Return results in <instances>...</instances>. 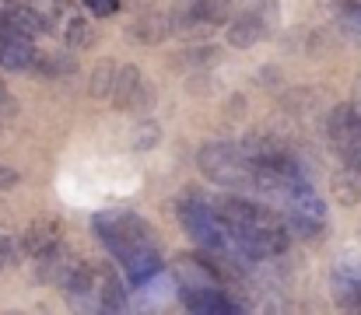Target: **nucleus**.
I'll return each instance as SVG.
<instances>
[{
    "mask_svg": "<svg viewBox=\"0 0 361 315\" xmlns=\"http://www.w3.org/2000/svg\"><path fill=\"white\" fill-rule=\"evenodd\" d=\"M92 228L99 235V242L120 259L123 273L130 284H144L161 270V252L154 245V231L151 224L133 214V210H106L92 217Z\"/></svg>",
    "mask_w": 361,
    "mask_h": 315,
    "instance_id": "obj_1",
    "label": "nucleus"
},
{
    "mask_svg": "<svg viewBox=\"0 0 361 315\" xmlns=\"http://www.w3.org/2000/svg\"><path fill=\"white\" fill-rule=\"evenodd\" d=\"M176 214L183 221V228L190 231V238L211 252V256H239L235 245H232V235H228V224L221 221V214L214 210V200H204L197 193H186L179 197Z\"/></svg>",
    "mask_w": 361,
    "mask_h": 315,
    "instance_id": "obj_2",
    "label": "nucleus"
},
{
    "mask_svg": "<svg viewBox=\"0 0 361 315\" xmlns=\"http://www.w3.org/2000/svg\"><path fill=\"white\" fill-rule=\"evenodd\" d=\"M197 165L200 172L228 190H252V175H256V161L245 154L242 144H221L211 140L197 151Z\"/></svg>",
    "mask_w": 361,
    "mask_h": 315,
    "instance_id": "obj_3",
    "label": "nucleus"
},
{
    "mask_svg": "<svg viewBox=\"0 0 361 315\" xmlns=\"http://www.w3.org/2000/svg\"><path fill=\"white\" fill-rule=\"evenodd\" d=\"M284 210H288V228L298 235V238H309V242H319L330 228V214L326 204L316 197V190L309 186V179L295 183L291 193L284 197Z\"/></svg>",
    "mask_w": 361,
    "mask_h": 315,
    "instance_id": "obj_4",
    "label": "nucleus"
},
{
    "mask_svg": "<svg viewBox=\"0 0 361 315\" xmlns=\"http://www.w3.org/2000/svg\"><path fill=\"white\" fill-rule=\"evenodd\" d=\"M326 137L334 144V151L351 161V165H361V112L358 105L341 102L334 105L330 119H326Z\"/></svg>",
    "mask_w": 361,
    "mask_h": 315,
    "instance_id": "obj_5",
    "label": "nucleus"
},
{
    "mask_svg": "<svg viewBox=\"0 0 361 315\" xmlns=\"http://www.w3.org/2000/svg\"><path fill=\"white\" fill-rule=\"evenodd\" d=\"M330 288H334V302L341 309L361 312V263L355 259H341L330 273Z\"/></svg>",
    "mask_w": 361,
    "mask_h": 315,
    "instance_id": "obj_6",
    "label": "nucleus"
},
{
    "mask_svg": "<svg viewBox=\"0 0 361 315\" xmlns=\"http://www.w3.org/2000/svg\"><path fill=\"white\" fill-rule=\"evenodd\" d=\"M183 305H186L190 312H204V315L242 312L239 302H232L221 288H183Z\"/></svg>",
    "mask_w": 361,
    "mask_h": 315,
    "instance_id": "obj_7",
    "label": "nucleus"
},
{
    "mask_svg": "<svg viewBox=\"0 0 361 315\" xmlns=\"http://www.w3.org/2000/svg\"><path fill=\"white\" fill-rule=\"evenodd\" d=\"M60 238H63V228H60V221H35V224H28L25 231H21V238H18V249H21V256H28V259H35V256H42V252H49L53 245H60Z\"/></svg>",
    "mask_w": 361,
    "mask_h": 315,
    "instance_id": "obj_8",
    "label": "nucleus"
},
{
    "mask_svg": "<svg viewBox=\"0 0 361 315\" xmlns=\"http://www.w3.org/2000/svg\"><path fill=\"white\" fill-rule=\"evenodd\" d=\"M74 259H78V256L60 242V245H53L49 252H42V256H35V259H32V263H35V266H32V277H35L39 284H60Z\"/></svg>",
    "mask_w": 361,
    "mask_h": 315,
    "instance_id": "obj_9",
    "label": "nucleus"
},
{
    "mask_svg": "<svg viewBox=\"0 0 361 315\" xmlns=\"http://www.w3.org/2000/svg\"><path fill=\"white\" fill-rule=\"evenodd\" d=\"M172 32H176V21H172L165 11H144V14H137V21L130 25V35H133V42H140V46H154V42L169 39Z\"/></svg>",
    "mask_w": 361,
    "mask_h": 315,
    "instance_id": "obj_10",
    "label": "nucleus"
},
{
    "mask_svg": "<svg viewBox=\"0 0 361 315\" xmlns=\"http://www.w3.org/2000/svg\"><path fill=\"white\" fill-rule=\"evenodd\" d=\"M263 32H267V21L256 14V11H245L239 14L232 25H228V46L232 49H249V46H256L259 39H263Z\"/></svg>",
    "mask_w": 361,
    "mask_h": 315,
    "instance_id": "obj_11",
    "label": "nucleus"
},
{
    "mask_svg": "<svg viewBox=\"0 0 361 315\" xmlns=\"http://www.w3.org/2000/svg\"><path fill=\"white\" fill-rule=\"evenodd\" d=\"M330 193H334V200H337L341 207L361 204V165L344 161V168L334 172V179H330Z\"/></svg>",
    "mask_w": 361,
    "mask_h": 315,
    "instance_id": "obj_12",
    "label": "nucleus"
},
{
    "mask_svg": "<svg viewBox=\"0 0 361 315\" xmlns=\"http://www.w3.org/2000/svg\"><path fill=\"white\" fill-rule=\"evenodd\" d=\"M95 298H99V309H106V312H120L123 305H126V288H123L120 273L113 266H99Z\"/></svg>",
    "mask_w": 361,
    "mask_h": 315,
    "instance_id": "obj_13",
    "label": "nucleus"
},
{
    "mask_svg": "<svg viewBox=\"0 0 361 315\" xmlns=\"http://www.w3.org/2000/svg\"><path fill=\"white\" fill-rule=\"evenodd\" d=\"M116 74H120V63H116V60H102V63H95V67H92V81H88L92 99H113Z\"/></svg>",
    "mask_w": 361,
    "mask_h": 315,
    "instance_id": "obj_14",
    "label": "nucleus"
},
{
    "mask_svg": "<svg viewBox=\"0 0 361 315\" xmlns=\"http://www.w3.org/2000/svg\"><path fill=\"white\" fill-rule=\"evenodd\" d=\"M140 81H144V74H140V67H137V63H120L116 88H113V105H116V109H126L130 99H133V92L140 88Z\"/></svg>",
    "mask_w": 361,
    "mask_h": 315,
    "instance_id": "obj_15",
    "label": "nucleus"
},
{
    "mask_svg": "<svg viewBox=\"0 0 361 315\" xmlns=\"http://www.w3.org/2000/svg\"><path fill=\"white\" fill-rule=\"evenodd\" d=\"M92 39H95L92 21H88V18H81V14H71V18H67V25H63V42H67L71 49H88V46H92Z\"/></svg>",
    "mask_w": 361,
    "mask_h": 315,
    "instance_id": "obj_16",
    "label": "nucleus"
},
{
    "mask_svg": "<svg viewBox=\"0 0 361 315\" xmlns=\"http://www.w3.org/2000/svg\"><path fill=\"white\" fill-rule=\"evenodd\" d=\"M225 14H228V0H197V4L190 7L186 21H190V25H214V21H221Z\"/></svg>",
    "mask_w": 361,
    "mask_h": 315,
    "instance_id": "obj_17",
    "label": "nucleus"
},
{
    "mask_svg": "<svg viewBox=\"0 0 361 315\" xmlns=\"http://www.w3.org/2000/svg\"><path fill=\"white\" fill-rule=\"evenodd\" d=\"M74 70L78 67L71 56H39V67H35V74H42V78H71Z\"/></svg>",
    "mask_w": 361,
    "mask_h": 315,
    "instance_id": "obj_18",
    "label": "nucleus"
},
{
    "mask_svg": "<svg viewBox=\"0 0 361 315\" xmlns=\"http://www.w3.org/2000/svg\"><path fill=\"white\" fill-rule=\"evenodd\" d=\"M341 28L361 46V4H344L341 7Z\"/></svg>",
    "mask_w": 361,
    "mask_h": 315,
    "instance_id": "obj_19",
    "label": "nucleus"
},
{
    "mask_svg": "<svg viewBox=\"0 0 361 315\" xmlns=\"http://www.w3.org/2000/svg\"><path fill=\"white\" fill-rule=\"evenodd\" d=\"M158 140H161V126H158V123H151V119H147V123H140V126H137V133H133V147H137V151H151Z\"/></svg>",
    "mask_w": 361,
    "mask_h": 315,
    "instance_id": "obj_20",
    "label": "nucleus"
},
{
    "mask_svg": "<svg viewBox=\"0 0 361 315\" xmlns=\"http://www.w3.org/2000/svg\"><path fill=\"white\" fill-rule=\"evenodd\" d=\"M154 105V85L151 81H140V88L133 92V99L126 105V112H147Z\"/></svg>",
    "mask_w": 361,
    "mask_h": 315,
    "instance_id": "obj_21",
    "label": "nucleus"
},
{
    "mask_svg": "<svg viewBox=\"0 0 361 315\" xmlns=\"http://www.w3.org/2000/svg\"><path fill=\"white\" fill-rule=\"evenodd\" d=\"M85 7L95 14V18H113L120 11V0H85Z\"/></svg>",
    "mask_w": 361,
    "mask_h": 315,
    "instance_id": "obj_22",
    "label": "nucleus"
},
{
    "mask_svg": "<svg viewBox=\"0 0 361 315\" xmlns=\"http://www.w3.org/2000/svg\"><path fill=\"white\" fill-rule=\"evenodd\" d=\"M14 186H18V172L0 165V190H14Z\"/></svg>",
    "mask_w": 361,
    "mask_h": 315,
    "instance_id": "obj_23",
    "label": "nucleus"
},
{
    "mask_svg": "<svg viewBox=\"0 0 361 315\" xmlns=\"http://www.w3.org/2000/svg\"><path fill=\"white\" fill-rule=\"evenodd\" d=\"M4 112H14V95L0 85V116H4Z\"/></svg>",
    "mask_w": 361,
    "mask_h": 315,
    "instance_id": "obj_24",
    "label": "nucleus"
},
{
    "mask_svg": "<svg viewBox=\"0 0 361 315\" xmlns=\"http://www.w3.org/2000/svg\"><path fill=\"white\" fill-rule=\"evenodd\" d=\"M11 259H14V252H11V245H7V242L0 238V270H4V266H7Z\"/></svg>",
    "mask_w": 361,
    "mask_h": 315,
    "instance_id": "obj_25",
    "label": "nucleus"
}]
</instances>
